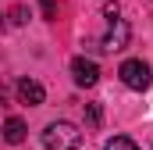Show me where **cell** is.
<instances>
[{"instance_id": "obj_9", "label": "cell", "mask_w": 153, "mask_h": 150, "mask_svg": "<svg viewBox=\"0 0 153 150\" xmlns=\"http://www.w3.org/2000/svg\"><path fill=\"white\" fill-rule=\"evenodd\" d=\"M43 11H46V18H57V0H43Z\"/></svg>"}, {"instance_id": "obj_5", "label": "cell", "mask_w": 153, "mask_h": 150, "mask_svg": "<svg viewBox=\"0 0 153 150\" xmlns=\"http://www.w3.org/2000/svg\"><path fill=\"white\" fill-rule=\"evenodd\" d=\"M18 97H22L25 104H43L46 93H43V86H39L36 79H22V82H18Z\"/></svg>"}, {"instance_id": "obj_10", "label": "cell", "mask_w": 153, "mask_h": 150, "mask_svg": "<svg viewBox=\"0 0 153 150\" xmlns=\"http://www.w3.org/2000/svg\"><path fill=\"white\" fill-rule=\"evenodd\" d=\"M89 122H93V125L100 122V107H96V104H89Z\"/></svg>"}, {"instance_id": "obj_2", "label": "cell", "mask_w": 153, "mask_h": 150, "mask_svg": "<svg viewBox=\"0 0 153 150\" xmlns=\"http://www.w3.org/2000/svg\"><path fill=\"white\" fill-rule=\"evenodd\" d=\"M117 75H121V82H125L128 89H146V86H150V79H153L146 61H125Z\"/></svg>"}, {"instance_id": "obj_8", "label": "cell", "mask_w": 153, "mask_h": 150, "mask_svg": "<svg viewBox=\"0 0 153 150\" xmlns=\"http://www.w3.org/2000/svg\"><path fill=\"white\" fill-rule=\"evenodd\" d=\"M25 14H29L25 7H14V11H11V22H14V25H22V22H25Z\"/></svg>"}, {"instance_id": "obj_6", "label": "cell", "mask_w": 153, "mask_h": 150, "mask_svg": "<svg viewBox=\"0 0 153 150\" xmlns=\"http://www.w3.org/2000/svg\"><path fill=\"white\" fill-rule=\"evenodd\" d=\"M4 136H7V143H22V140H25V122H22V118H7Z\"/></svg>"}, {"instance_id": "obj_4", "label": "cell", "mask_w": 153, "mask_h": 150, "mask_svg": "<svg viewBox=\"0 0 153 150\" xmlns=\"http://www.w3.org/2000/svg\"><path fill=\"white\" fill-rule=\"evenodd\" d=\"M71 75H75L78 86H96L100 68H96V61H89V57H75V61H71Z\"/></svg>"}, {"instance_id": "obj_3", "label": "cell", "mask_w": 153, "mask_h": 150, "mask_svg": "<svg viewBox=\"0 0 153 150\" xmlns=\"http://www.w3.org/2000/svg\"><path fill=\"white\" fill-rule=\"evenodd\" d=\"M128 36H132L128 22H125V18H111V32L100 39V50H107V54H114V50H125V46H128Z\"/></svg>"}, {"instance_id": "obj_7", "label": "cell", "mask_w": 153, "mask_h": 150, "mask_svg": "<svg viewBox=\"0 0 153 150\" xmlns=\"http://www.w3.org/2000/svg\"><path fill=\"white\" fill-rule=\"evenodd\" d=\"M103 150H139V147H135L128 136H114V140H107V147H103Z\"/></svg>"}, {"instance_id": "obj_1", "label": "cell", "mask_w": 153, "mask_h": 150, "mask_svg": "<svg viewBox=\"0 0 153 150\" xmlns=\"http://www.w3.org/2000/svg\"><path fill=\"white\" fill-rule=\"evenodd\" d=\"M43 143H46V150H78L82 147V132L71 122H50L46 132H43Z\"/></svg>"}]
</instances>
